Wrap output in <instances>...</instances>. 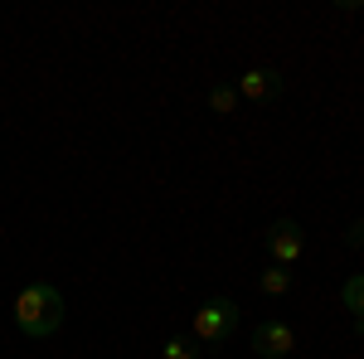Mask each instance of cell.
I'll return each instance as SVG.
<instances>
[{
  "label": "cell",
  "mask_w": 364,
  "mask_h": 359,
  "mask_svg": "<svg viewBox=\"0 0 364 359\" xmlns=\"http://www.w3.org/2000/svg\"><path fill=\"white\" fill-rule=\"evenodd\" d=\"M15 326H20V335H29V340H49V335L63 326V296H58V286L29 282L25 291L15 296Z\"/></svg>",
  "instance_id": "6da1fadb"
},
{
  "label": "cell",
  "mask_w": 364,
  "mask_h": 359,
  "mask_svg": "<svg viewBox=\"0 0 364 359\" xmlns=\"http://www.w3.org/2000/svg\"><path fill=\"white\" fill-rule=\"evenodd\" d=\"M238 331V306L228 301V296H209V301L195 311V340L199 345H209V350H219L228 345Z\"/></svg>",
  "instance_id": "7a4b0ae2"
},
{
  "label": "cell",
  "mask_w": 364,
  "mask_h": 359,
  "mask_svg": "<svg viewBox=\"0 0 364 359\" xmlns=\"http://www.w3.org/2000/svg\"><path fill=\"white\" fill-rule=\"evenodd\" d=\"M267 257H272V267H296L301 262V252H306V238H301V223L296 219H277L267 228Z\"/></svg>",
  "instance_id": "3957f363"
},
{
  "label": "cell",
  "mask_w": 364,
  "mask_h": 359,
  "mask_svg": "<svg viewBox=\"0 0 364 359\" xmlns=\"http://www.w3.org/2000/svg\"><path fill=\"white\" fill-rule=\"evenodd\" d=\"M291 350H296V331L287 321H262L252 331V355L257 359H287Z\"/></svg>",
  "instance_id": "277c9868"
},
{
  "label": "cell",
  "mask_w": 364,
  "mask_h": 359,
  "mask_svg": "<svg viewBox=\"0 0 364 359\" xmlns=\"http://www.w3.org/2000/svg\"><path fill=\"white\" fill-rule=\"evenodd\" d=\"M233 87H238V97H248V102H272L282 92V73L277 68H248Z\"/></svg>",
  "instance_id": "5b68a950"
},
{
  "label": "cell",
  "mask_w": 364,
  "mask_h": 359,
  "mask_svg": "<svg viewBox=\"0 0 364 359\" xmlns=\"http://www.w3.org/2000/svg\"><path fill=\"white\" fill-rule=\"evenodd\" d=\"M340 301H345V311L355 316V335H364V272H355L345 286H340Z\"/></svg>",
  "instance_id": "8992f818"
},
{
  "label": "cell",
  "mask_w": 364,
  "mask_h": 359,
  "mask_svg": "<svg viewBox=\"0 0 364 359\" xmlns=\"http://www.w3.org/2000/svg\"><path fill=\"white\" fill-rule=\"evenodd\" d=\"M257 291L262 296H287L291 291V267H267V272L257 277Z\"/></svg>",
  "instance_id": "52a82bcc"
},
{
  "label": "cell",
  "mask_w": 364,
  "mask_h": 359,
  "mask_svg": "<svg viewBox=\"0 0 364 359\" xmlns=\"http://www.w3.org/2000/svg\"><path fill=\"white\" fill-rule=\"evenodd\" d=\"M238 102H243V97H238V87H233V83H214V87H209V107L219 112V117H233Z\"/></svg>",
  "instance_id": "ba28073f"
},
{
  "label": "cell",
  "mask_w": 364,
  "mask_h": 359,
  "mask_svg": "<svg viewBox=\"0 0 364 359\" xmlns=\"http://www.w3.org/2000/svg\"><path fill=\"white\" fill-rule=\"evenodd\" d=\"M195 345H199L195 335H175V340H166V350H161V355H166V359H195L199 355Z\"/></svg>",
  "instance_id": "9c48e42d"
},
{
  "label": "cell",
  "mask_w": 364,
  "mask_h": 359,
  "mask_svg": "<svg viewBox=\"0 0 364 359\" xmlns=\"http://www.w3.org/2000/svg\"><path fill=\"white\" fill-rule=\"evenodd\" d=\"M345 243H350V248H364V219L355 223V228H350V233H345Z\"/></svg>",
  "instance_id": "30bf717a"
}]
</instances>
